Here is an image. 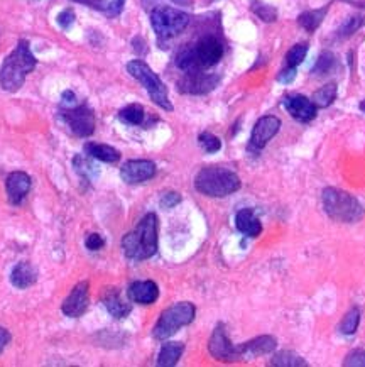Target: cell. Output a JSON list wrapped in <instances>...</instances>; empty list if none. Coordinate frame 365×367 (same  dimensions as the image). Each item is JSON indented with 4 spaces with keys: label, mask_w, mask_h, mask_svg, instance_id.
<instances>
[{
    "label": "cell",
    "mask_w": 365,
    "mask_h": 367,
    "mask_svg": "<svg viewBox=\"0 0 365 367\" xmlns=\"http://www.w3.org/2000/svg\"><path fill=\"white\" fill-rule=\"evenodd\" d=\"M158 217L147 214L140 218L134 230L122 239L124 254L132 261H146L158 253Z\"/></svg>",
    "instance_id": "obj_1"
},
{
    "label": "cell",
    "mask_w": 365,
    "mask_h": 367,
    "mask_svg": "<svg viewBox=\"0 0 365 367\" xmlns=\"http://www.w3.org/2000/svg\"><path fill=\"white\" fill-rule=\"evenodd\" d=\"M36 65L38 61L31 53L29 41L21 39L15 50L3 59L2 68H0V87L6 91H17Z\"/></svg>",
    "instance_id": "obj_2"
},
{
    "label": "cell",
    "mask_w": 365,
    "mask_h": 367,
    "mask_svg": "<svg viewBox=\"0 0 365 367\" xmlns=\"http://www.w3.org/2000/svg\"><path fill=\"white\" fill-rule=\"evenodd\" d=\"M242 183L232 170L227 167H203L195 178V188L211 198H223L240 190Z\"/></svg>",
    "instance_id": "obj_3"
},
{
    "label": "cell",
    "mask_w": 365,
    "mask_h": 367,
    "mask_svg": "<svg viewBox=\"0 0 365 367\" xmlns=\"http://www.w3.org/2000/svg\"><path fill=\"white\" fill-rule=\"evenodd\" d=\"M325 214L340 223H355L362 220L365 210L355 197L338 188H325L322 193Z\"/></svg>",
    "instance_id": "obj_4"
},
{
    "label": "cell",
    "mask_w": 365,
    "mask_h": 367,
    "mask_svg": "<svg viewBox=\"0 0 365 367\" xmlns=\"http://www.w3.org/2000/svg\"><path fill=\"white\" fill-rule=\"evenodd\" d=\"M196 308L193 303L181 301L176 303V305L170 306L161 313L158 323L152 329V337L158 338V340H166L178 332L183 327L190 325L195 320Z\"/></svg>",
    "instance_id": "obj_5"
},
{
    "label": "cell",
    "mask_w": 365,
    "mask_h": 367,
    "mask_svg": "<svg viewBox=\"0 0 365 367\" xmlns=\"http://www.w3.org/2000/svg\"><path fill=\"white\" fill-rule=\"evenodd\" d=\"M127 71L134 77L144 89L147 90L149 93L151 100L159 105L161 109L171 112L172 110V103L170 102V97H167V89L166 85L161 82V78L151 70L149 66L146 65L140 59H134V61L127 63Z\"/></svg>",
    "instance_id": "obj_6"
},
{
    "label": "cell",
    "mask_w": 365,
    "mask_h": 367,
    "mask_svg": "<svg viewBox=\"0 0 365 367\" xmlns=\"http://www.w3.org/2000/svg\"><path fill=\"white\" fill-rule=\"evenodd\" d=\"M151 24L159 39H171L181 34L190 24V15L186 12L172 9V7H156L151 12Z\"/></svg>",
    "instance_id": "obj_7"
},
{
    "label": "cell",
    "mask_w": 365,
    "mask_h": 367,
    "mask_svg": "<svg viewBox=\"0 0 365 367\" xmlns=\"http://www.w3.org/2000/svg\"><path fill=\"white\" fill-rule=\"evenodd\" d=\"M61 119L70 127V130L78 137H88L95 130V115L90 107L78 105L73 109H65L61 112Z\"/></svg>",
    "instance_id": "obj_8"
},
{
    "label": "cell",
    "mask_w": 365,
    "mask_h": 367,
    "mask_svg": "<svg viewBox=\"0 0 365 367\" xmlns=\"http://www.w3.org/2000/svg\"><path fill=\"white\" fill-rule=\"evenodd\" d=\"M191 51H193L200 70H204V68L215 66L222 59L223 45L215 36H204L196 43V46L191 47Z\"/></svg>",
    "instance_id": "obj_9"
},
{
    "label": "cell",
    "mask_w": 365,
    "mask_h": 367,
    "mask_svg": "<svg viewBox=\"0 0 365 367\" xmlns=\"http://www.w3.org/2000/svg\"><path fill=\"white\" fill-rule=\"evenodd\" d=\"M208 350L218 361H239V350H237V345L232 344V340L228 338L227 329L223 323H218L214 334H211L210 342H208Z\"/></svg>",
    "instance_id": "obj_10"
},
{
    "label": "cell",
    "mask_w": 365,
    "mask_h": 367,
    "mask_svg": "<svg viewBox=\"0 0 365 367\" xmlns=\"http://www.w3.org/2000/svg\"><path fill=\"white\" fill-rule=\"evenodd\" d=\"M218 75H208L203 73V71H191V73H186L179 80L178 90L181 91V93L204 95L214 90L215 87L218 85Z\"/></svg>",
    "instance_id": "obj_11"
},
{
    "label": "cell",
    "mask_w": 365,
    "mask_h": 367,
    "mask_svg": "<svg viewBox=\"0 0 365 367\" xmlns=\"http://www.w3.org/2000/svg\"><path fill=\"white\" fill-rule=\"evenodd\" d=\"M156 165L149 159H131V161L124 163L120 167V178L129 185H137V183L147 181V179L154 178Z\"/></svg>",
    "instance_id": "obj_12"
},
{
    "label": "cell",
    "mask_w": 365,
    "mask_h": 367,
    "mask_svg": "<svg viewBox=\"0 0 365 367\" xmlns=\"http://www.w3.org/2000/svg\"><path fill=\"white\" fill-rule=\"evenodd\" d=\"M281 129V121L274 115H266V117H260L258 122H255L254 129H252L251 135V149L260 151L262 147H266V144L274 137L276 134L279 133Z\"/></svg>",
    "instance_id": "obj_13"
},
{
    "label": "cell",
    "mask_w": 365,
    "mask_h": 367,
    "mask_svg": "<svg viewBox=\"0 0 365 367\" xmlns=\"http://www.w3.org/2000/svg\"><path fill=\"white\" fill-rule=\"evenodd\" d=\"M88 308V281H82L71 290L70 297L63 301L61 312L70 318H78Z\"/></svg>",
    "instance_id": "obj_14"
},
{
    "label": "cell",
    "mask_w": 365,
    "mask_h": 367,
    "mask_svg": "<svg viewBox=\"0 0 365 367\" xmlns=\"http://www.w3.org/2000/svg\"><path fill=\"white\" fill-rule=\"evenodd\" d=\"M284 107L286 110L290 112V115L292 119L299 122H310L316 117V107L310 98L304 97V95H288L284 98Z\"/></svg>",
    "instance_id": "obj_15"
},
{
    "label": "cell",
    "mask_w": 365,
    "mask_h": 367,
    "mask_svg": "<svg viewBox=\"0 0 365 367\" xmlns=\"http://www.w3.org/2000/svg\"><path fill=\"white\" fill-rule=\"evenodd\" d=\"M276 347H278V340L271 335H260V337L252 338L248 340L247 344L237 345V350H239V361L240 359H254L258 356H266V354L274 352Z\"/></svg>",
    "instance_id": "obj_16"
},
{
    "label": "cell",
    "mask_w": 365,
    "mask_h": 367,
    "mask_svg": "<svg viewBox=\"0 0 365 367\" xmlns=\"http://www.w3.org/2000/svg\"><path fill=\"white\" fill-rule=\"evenodd\" d=\"M7 197L12 205H19L31 190V178L24 171H14L6 179Z\"/></svg>",
    "instance_id": "obj_17"
},
{
    "label": "cell",
    "mask_w": 365,
    "mask_h": 367,
    "mask_svg": "<svg viewBox=\"0 0 365 367\" xmlns=\"http://www.w3.org/2000/svg\"><path fill=\"white\" fill-rule=\"evenodd\" d=\"M127 297L139 305H152L159 298V288L154 281H135L127 290Z\"/></svg>",
    "instance_id": "obj_18"
},
{
    "label": "cell",
    "mask_w": 365,
    "mask_h": 367,
    "mask_svg": "<svg viewBox=\"0 0 365 367\" xmlns=\"http://www.w3.org/2000/svg\"><path fill=\"white\" fill-rule=\"evenodd\" d=\"M235 225L240 234L247 235V237H259L262 232V223L255 217L254 210L244 209L235 215Z\"/></svg>",
    "instance_id": "obj_19"
},
{
    "label": "cell",
    "mask_w": 365,
    "mask_h": 367,
    "mask_svg": "<svg viewBox=\"0 0 365 367\" xmlns=\"http://www.w3.org/2000/svg\"><path fill=\"white\" fill-rule=\"evenodd\" d=\"M38 281V271L29 262H19L10 273V283L19 290H26Z\"/></svg>",
    "instance_id": "obj_20"
},
{
    "label": "cell",
    "mask_w": 365,
    "mask_h": 367,
    "mask_svg": "<svg viewBox=\"0 0 365 367\" xmlns=\"http://www.w3.org/2000/svg\"><path fill=\"white\" fill-rule=\"evenodd\" d=\"M103 305H105L107 312L114 318H117V320H122V318L129 317V313L132 312V306L129 303L124 301L120 293H117L115 290L107 291V293L103 294Z\"/></svg>",
    "instance_id": "obj_21"
},
{
    "label": "cell",
    "mask_w": 365,
    "mask_h": 367,
    "mask_svg": "<svg viewBox=\"0 0 365 367\" xmlns=\"http://www.w3.org/2000/svg\"><path fill=\"white\" fill-rule=\"evenodd\" d=\"M184 352V345L179 342H166L159 350L158 356V366L161 367H172L178 364Z\"/></svg>",
    "instance_id": "obj_22"
},
{
    "label": "cell",
    "mask_w": 365,
    "mask_h": 367,
    "mask_svg": "<svg viewBox=\"0 0 365 367\" xmlns=\"http://www.w3.org/2000/svg\"><path fill=\"white\" fill-rule=\"evenodd\" d=\"M85 153L90 158L98 159V161L103 163H117L120 159V153L115 147L98 144V142H88V144H85Z\"/></svg>",
    "instance_id": "obj_23"
},
{
    "label": "cell",
    "mask_w": 365,
    "mask_h": 367,
    "mask_svg": "<svg viewBox=\"0 0 365 367\" xmlns=\"http://www.w3.org/2000/svg\"><path fill=\"white\" fill-rule=\"evenodd\" d=\"M327 12H328V6H325L322 7V9H316V10L303 12V14L298 17V24L303 27V29H306L308 33H313V31L318 29L320 24L323 22Z\"/></svg>",
    "instance_id": "obj_24"
},
{
    "label": "cell",
    "mask_w": 365,
    "mask_h": 367,
    "mask_svg": "<svg viewBox=\"0 0 365 367\" xmlns=\"http://www.w3.org/2000/svg\"><path fill=\"white\" fill-rule=\"evenodd\" d=\"M271 366H278V367H306L308 362L304 361L303 357L298 356L296 352H291V350H281V352L276 354L274 357L271 359Z\"/></svg>",
    "instance_id": "obj_25"
},
{
    "label": "cell",
    "mask_w": 365,
    "mask_h": 367,
    "mask_svg": "<svg viewBox=\"0 0 365 367\" xmlns=\"http://www.w3.org/2000/svg\"><path fill=\"white\" fill-rule=\"evenodd\" d=\"M335 98H336V83H327V85L313 93L311 102L315 103V107H318V109H325V107L332 105V103L335 102Z\"/></svg>",
    "instance_id": "obj_26"
},
{
    "label": "cell",
    "mask_w": 365,
    "mask_h": 367,
    "mask_svg": "<svg viewBox=\"0 0 365 367\" xmlns=\"http://www.w3.org/2000/svg\"><path fill=\"white\" fill-rule=\"evenodd\" d=\"M144 107L139 105V103H132V105L124 107L122 110L119 112V119L122 122L129 123V126H140L144 122Z\"/></svg>",
    "instance_id": "obj_27"
},
{
    "label": "cell",
    "mask_w": 365,
    "mask_h": 367,
    "mask_svg": "<svg viewBox=\"0 0 365 367\" xmlns=\"http://www.w3.org/2000/svg\"><path fill=\"white\" fill-rule=\"evenodd\" d=\"M335 66H336L335 54L330 53V51H323V53L318 56V61H316L315 66H313L311 73L313 75H318V77H322V75L330 73V71Z\"/></svg>",
    "instance_id": "obj_28"
},
{
    "label": "cell",
    "mask_w": 365,
    "mask_h": 367,
    "mask_svg": "<svg viewBox=\"0 0 365 367\" xmlns=\"http://www.w3.org/2000/svg\"><path fill=\"white\" fill-rule=\"evenodd\" d=\"M360 323V310L359 308H352L350 312L343 317L342 323H340V332L343 335H354L359 329Z\"/></svg>",
    "instance_id": "obj_29"
},
{
    "label": "cell",
    "mask_w": 365,
    "mask_h": 367,
    "mask_svg": "<svg viewBox=\"0 0 365 367\" xmlns=\"http://www.w3.org/2000/svg\"><path fill=\"white\" fill-rule=\"evenodd\" d=\"M365 24V17L362 15H352L345 21L338 29V38H350L352 34H355Z\"/></svg>",
    "instance_id": "obj_30"
},
{
    "label": "cell",
    "mask_w": 365,
    "mask_h": 367,
    "mask_svg": "<svg viewBox=\"0 0 365 367\" xmlns=\"http://www.w3.org/2000/svg\"><path fill=\"white\" fill-rule=\"evenodd\" d=\"M252 10H254L255 15L262 19L264 22H276V19H278V10H276L274 7L267 6V3L259 2V0H254Z\"/></svg>",
    "instance_id": "obj_31"
},
{
    "label": "cell",
    "mask_w": 365,
    "mask_h": 367,
    "mask_svg": "<svg viewBox=\"0 0 365 367\" xmlns=\"http://www.w3.org/2000/svg\"><path fill=\"white\" fill-rule=\"evenodd\" d=\"M198 142L200 146L203 147L204 153L208 154H214V153H218L220 149H222V141H220L218 137L210 133H202L198 135Z\"/></svg>",
    "instance_id": "obj_32"
},
{
    "label": "cell",
    "mask_w": 365,
    "mask_h": 367,
    "mask_svg": "<svg viewBox=\"0 0 365 367\" xmlns=\"http://www.w3.org/2000/svg\"><path fill=\"white\" fill-rule=\"evenodd\" d=\"M306 54H308V45L292 46L291 50L288 51V54H286L288 66H291V68L299 66L301 63L304 61V58H306Z\"/></svg>",
    "instance_id": "obj_33"
},
{
    "label": "cell",
    "mask_w": 365,
    "mask_h": 367,
    "mask_svg": "<svg viewBox=\"0 0 365 367\" xmlns=\"http://www.w3.org/2000/svg\"><path fill=\"white\" fill-rule=\"evenodd\" d=\"M343 366H347V367L362 366V367H365V350L357 349V350H354V352L348 354V356L345 357Z\"/></svg>",
    "instance_id": "obj_34"
},
{
    "label": "cell",
    "mask_w": 365,
    "mask_h": 367,
    "mask_svg": "<svg viewBox=\"0 0 365 367\" xmlns=\"http://www.w3.org/2000/svg\"><path fill=\"white\" fill-rule=\"evenodd\" d=\"M179 202H181V195L176 193V191H167V193H164L161 197L163 209H172V207L178 205Z\"/></svg>",
    "instance_id": "obj_35"
},
{
    "label": "cell",
    "mask_w": 365,
    "mask_h": 367,
    "mask_svg": "<svg viewBox=\"0 0 365 367\" xmlns=\"http://www.w3.org/2000/svg\"><path fill=\"white\" fill-rule=\"evenodd\" d=\"M73 165H75L76 173L83 174V177H85V174H90L91 170H97L94 165H90V161H87V159L78 158V156L73 159Z\"/></svg>",
    "instance_id": "obj_36"
},
{
    "label": "cell",
    "mask_w": 365,
    "mask_h": 367,
    "mask_svg": "<svg viewBox=\"0 0 365 367\" xmlns=\"http://www.w3.org/2000/svg\"><path fill=\"white\" fill-rule=\"evenodd\" d=\"M73 2L83 3V6L91 7V9H97V10L107 12L108 7H110L112 0H73Z\"/></svg>",
    "instance_id": "obj_37"
},
{
    "label": "cell",
    "mask_w": 365,
    "mask_h": 367,
    "mask_svg": "<svg viewBox=\"0 0 365 367\" xmlns=\"http://www.w3.org/2000/svg\"><path fill=\"white\" fill-rule=\"evenodd\" d=\"M85 246H87L88 250H100L103 246H105V241H103L102 235L90 234V235H88V237H87Z\"/></svg>",
    "instance_id": "obj_38"
},
{
    "label": "cell",
    "mask_w": 365,
    "mask_h": 367,
    "mask_svg": "<svg viewBox=\"0 0 365 367\" xmlns=\"http://www.w3.org/2000/svg\"><path fill=\"white\" fill-rule=\"evenodd\" d=\"M56 21H58V24L63 27V29H68V27H70L71 24L75 22V14H73V10L66 9V10L59 12V15H58V19H56Z\"/></svg>",
    "instance_id": "obj_39"
},
{
    "label": "cell",
    "mask_w": 365,
    "mask_h": 367,
    "mask_svg": "<svg viewBox=\"0 0 365 367\" xmlns=\"http://www.w3.org/2000/svg\"><path fill=\"white\" fill-rule=\"evenodd\" d=\"M295 78H296V68L288 66L286 70H283V71H281V73H279L278 82H279V83H284V85H288V83H291Z\"/></svg>",
    "instance_id": "obj_40"
},
{
    "label": "cell",
    "mask_w": 365,
    "mask_h": 367,
    "mask_svg": "<svg viewBox=\"0 0 365 367\" xmlns=\"http://www.w3.org/2000/svg\"><path fill=\"white\" fill-rule=\"evenodd\" d=\"M124 3H126V0H112L110 7H108V10L105 12V14L108 15V17H117V15L124 9Z\"/></svg>",
    "instance_id": "obj_41"
},
{
    "label": "cell",
    "mask_w": 365,
    "mask_h": 367,
    "mask_svg": "<svg viewBox=\"0 0 365 367\" xmlns=\"http://www.w3.org/2000/svg\"><path fill=\"white\" fill-rule=\"evenodd\" d=\"M9 342H10V334L7 332L6 329H2V327H0V354H2V350L6 349Z\"/></svg>",
    "instance_id": "obj_42"
},
{
    "label": "cell",
    "mask_w": 365,
    "mask_h": 367,
    "mask_svg": "<svg viewBox=\"0 0 365 367\" xmlns=\"http://www.w3.org/2000/svg\"><path fill=\"white\" fill-rule=\"evenodd\" d=\"M63 102H66V103H73L75 102V93L73 91H65V93H63Z\"/></svg>",
    "instance_id": "obj_43"
},
{
    "label": "cell",
    "mask_w": 365,
    "mask_h": 367,
    "mask_svg": "<svg viewBox=\"0 0 365 367\" xmlns=\"http://www.w3.org/2000/svg\"><path fill=\"white\" fill-rule=\"evenodd\" d=\"M345 2H348V3H354V6L357 7H365V0H345Z\"/></svg>",
    "instance_id": "obj_44"
},
{
    "label": "cell",
    "mask_w": 365,
    "mask_h": 367,
    "mask_svg": "<svg viewBox=\"0 0 365 367\" xmlns=\"http://www.w3.org/2000/svg\"><path fill=\"white\" fill-rule=\"evenodd\" d=\"M360 110H362V112H365V100H362V102H360Z\"/></svg>",
    "instance_id": "obj_45"
}]
</instances>
